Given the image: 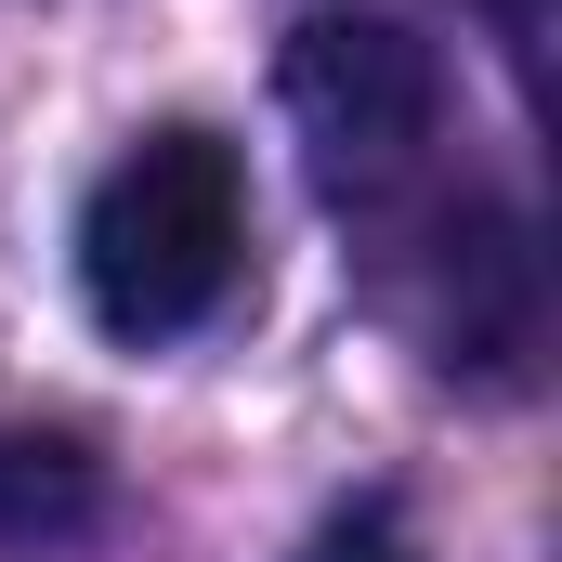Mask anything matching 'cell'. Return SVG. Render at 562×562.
Segmentation results:
<instances>
[{"label":"cell","mask_w":562,"mask_h":562,"mask_svg":"<svg viewBox=\"0 0 562 562\" xmlns=\"http://www.w3.org/2000/svg\"><path fill=\"white\" fill-rule=\"evenodd\" d=\"M236 262H249V170H236V144L196 132V119L144 132L92 183V210H79V301L119 340L210 327L223 288H236Z\"/></svg>","instance_id":"1"},{"label":"cell","mask_w":562,"mask_h":562,"mask_svg":"<svg viewBox=\"0 0 562 562\" xmlns=\"http://www.w3.org/2000/svg\"><path fill=\"white\" fill-rule=\"evenodd\" d=\"M288 132L301 170L340 223H406L445 170V53H431L406 13H301L276 53Z\"/></svg>","instance_id":"2"},{"label":"cell","mask_w":562,"mask_h":562,"mask_svg":"<svg viewBox=\"0 0 562 562\" xmlns=\"http://www.w3.org/2000/svg\"><path fill=\"white\" fill-rule=\"evenodd\" d=\"M105 524V458L79 431H0V550H53Z\"/></svg>","instance_id":"3"},{"label":"cell","mask_w":562,"mask_h":562,"mask_svg":"<svg viewBox=\"0 0 562 562\" xmlns=\"http://www.w3.org/2000/svg\"><path fill=\"white\" fill-rule=\"evenodd\" d=\"M301 562H419V537H406V524L367 497V510H340V524H327V537H314Z\"/></svg>","instance_id":"4"},{"label":"cell","mask_w":562,"mask_h":562,"mask_svg":"<svg viewBox=\"0 0 562 562\" xmlns=\"http://www.w3.org/2000/svg\"><path fill=\"white\" fill-rule=\"evenodd\" d=\"M484 13H497V26H510V53L537 66V0H484Z\"/></svg>","instance_id":"5"}]
</instances>
